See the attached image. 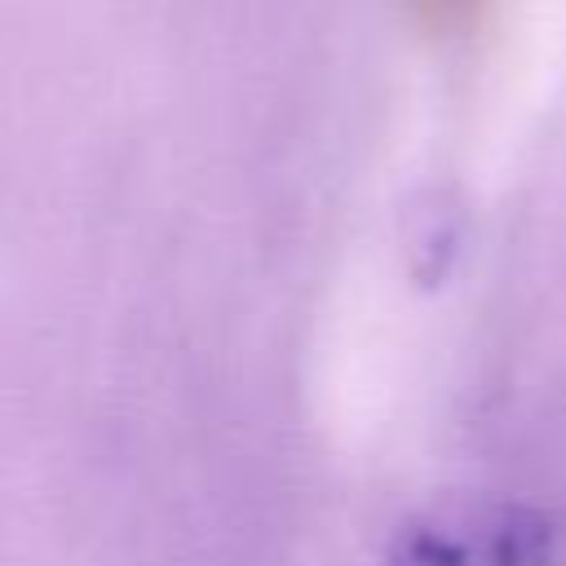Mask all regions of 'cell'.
<instances>
[{
	"mask_svg": "<svg viewBox=\"0 0 566 566\" xmlns=\"http://www.w3.org/2000/svg\"><path fill=\"white\" fill-rule=\"evenodd\" d=\"M389 566H553V531L517 504H447L402 526Z\"/></svg>",
	"mask_w": 566,
	"mask_h": 566,
	"instance_id": "obj_1",
	"label": "cell"
},
{
	"mask_svg": "<svg viewBox=\"0 0 566 566\" xmlns=\"http://www.w3.org/2000/svg\"><path fill=\"white\" fill-rule=\"evenodd\" d=\"M411 13L433 35H460L491 13V0H411Z\"/></svg>",
	"mask_w": 566,
	"mask_h": 566,
	"instance_id": "obj_2",
	"label": "cell"
}]
</instances>
